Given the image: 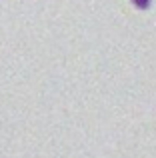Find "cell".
Instances as JSON below:
<instances>
[{
  "label": "cell",
  "instance_id": "1",
  "mask_svg": "<svg viewBox=\"0 0 156 158\" xmlns=\"http://www.w3.org/2000/svg\"><path fill=\"white\" fill-rule=\"evenodd\" d=\"M132 4L136 8H140V10H146L150 6V0H132Z\"/></svg>",
  "mask_w": 156,
  "mask_h": 158
}]
</instances>
